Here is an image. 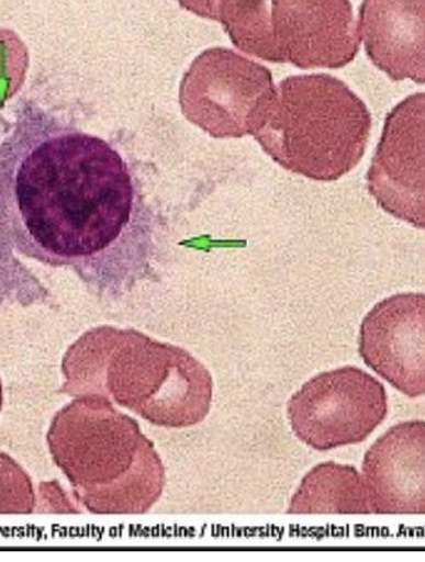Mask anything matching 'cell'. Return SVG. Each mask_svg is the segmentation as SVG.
<instances>
[{
	"label": "cell",
	"instance_id": "cell-1",
	"mask_svg": "<svg viewBox=\"0 0 425 562\" xmlns=\"http://www.w3.org/2000/svg\"><path fill=\"white\" fill-rule=\"evenodd\" d=\"M158 216L115 145L25 112L0 142V235L116 302L157 277Z\"/></svg>",
	"mask_w": 425,
	"mask_h": 562
},
{
	"label": "cell",
	"instance_id": "cell-2",
	"mask_svg": "<svg viewBox=\"0 0 425 562\" xmlns=\"http://www.w3.org/2000/svg\"><path fill=\"white\" fill-rule=\"evenodd\" d=\"M61 370V394L105 396L157 427H193L211 413L214 383L205 366L133 328H92L69 347Z\"/></svg>",
	"mask_w": 425,
	"mask_h": 562
},
{
	"label": "cell",
	"instance_id": "cell-3",
	"mask_svg": "<svg viewBox=\"0 0 425 562\" xmlns=\"http://www.w3.org/2000/svg\"><path fill=\"white\" fill-rule=\"evenodd\" d=\"M47 445L91 514L143 515L163 496L165 469L154 441L105 396L74 397L51 422Z\"/></svg>",
	"mask_w": 425,
	"mask_h": 562
},
{
	"label": "cell",
	"instance_id": "cell-4",
	"mask_svg": "<svg viewBox=\"0 0 425 562\" xmlns=\"http://www.w3.org/2000/svg\"><path fill=\"white\" fill-rule=\"evenodd\" d=\"M371 126L370 111L345 81L327 74L298 75L278 85L254 138L282 168L329 182L364 159Z\"/></svg>",
	"mask_w": 425,
	"mask_h": 562
},
{
	"label": "cell",
	"instance_id": "cell-5",
	"mask_svg": "<svg viewBox=\"0 0 425 562\" xmlns=\"http://www.w3.org/2000/svg\"><path fill=\"white\" fill-rule=\"evenodd\" d=\"M219 22L243 53L278 65L338 69L359 53L350 0H222Z\"/></svg>",
	"mask_w": 425,
	"mask_h": 562
},
{
	"label": "cell",
	"instance_id": "cell-6",
	"mask_svg": "<svg viewBox=\"0 0 425 562\" xmlns=\"http://www.w3.org/2000/svg\"><path fill=\"white\" fill-rule=\"evenodd\" d=\"M277 87L272 74L230 48L197 56L181 80L183 116L214 138H241L261 128Z\"/></svg>",
	"mask_w": 425,
	"mask_h": 562
},
{
	"label": "cell",
	"instance_id": "cell-7",
	"mask_svg": "<svg viewBox=\"0 0 425 562\" xmlns=\"http://www.w3.org/2000/svg\"><path fill=\"white\" fill-rule=\"evenodd\" d=\"M387 414L389 397L383 384L355 366L311 378L288 403L295 437L321 452L361 443Z\"/></svg>",
	"mask_w": 425,
	"mask_h": 562
},
{
	"label": "cell",
	"instance_id": "cell-8",
	"mask_svg": "<svg viewBox=\"0 0 425 562\" xmlns=\"http://www.w3.org/2000/svg\"><path fill=\"white\" fill-rule=\"evenodd\" d=\"M366 179L380 210L425 229V92L387 115Z\"/></svg>",
	"mask_w": 425,
	"mask_h": 562
},
{
	"label": "cell",
	"instance_id": "cell-9",
	"mask_svg": "<svg viewBox=\"0 0 425 562\" xmlns=\"http://www.w3.org/2000/svg\"><path fill=\"white\" fill-rule=\"evenodd\" d=\"M359 353L393 389L425 395V294L402 293L377 303L361 322Z\"/></svg>",
	"mask_w": 425,
	"mask_h": 562
},
{
	"label": "cell",
	"instance_id": "cell-10",
	"mask_svg": "<svg viewBox=\"0 0 425 562\" xmlns=\"http://www.w3.org/2000/svg\"><path fill=\"white\" fill-rule=\"evenodd\" d=\"M361 471L373 514L425 515V422L391 427L368 448Z\"/></svg>",
	"mask_w": 425,
	"mask_h": 562
},
{
	"label": "cell",
	"instance_id": "cell-11",
	"mask_svg": "<svg viewBox=\"0 0 425 562\" xmlns=\"http://www.w3.org/2000/svg\"><path fill=\"white\" fill-rule=\"evenodd\" d=\"M359 30L373 66L393 81L425 85V0H364Z\"/></svg>",
	"mask_w": 425,
	"mask_h": 562
},
{
	"label": "cell",
	"instance_id": "cell-12",
	"mask_svg": "<svg viewBox=\"0 0 425 562\" xmlns=\"http://www.w3.org/2000/svg\"><path fill=\"white\" fill-rule=\"evenodd\" d=\"M288 514L371 515L373 510L365 476L354 465L326 462L302 479Z\"/></svg>",
	"mask_w": 425,
	"mask_h": 562
},
{
	"label": "cell",
	"instance_id": "cell-13",
	"mask_svg": "<svg viewBox=\"0 0 425 562\" xmlns=\"http://www.w3.org/2000/svg\"><path fill=\"white\" fill-rule=\"evenodd\" d=\"M53 294L0 235V313L11 306L49 305Z\"/></svg>",
	"mask_w": 425,
	"mask_h": 562
},
{
	"label": "cell",
	"instance_id": "cell-14",
	"mask_svg": "<svg viewBox=\"0 0 425 562\" xmlns=\"http://www.w3.org/2000/svg\"><path fill=\"white\" fill-rule=\"evenodd\" d=\"M35 509L33 480L14 458L0 452V515H31Z\"/></svg>",
	"mask_w": 425,
	"mask_h": 562
},
{
	"label": "cell",
	"instance_id": "cell-15",
	"mask_svg": "<svg viewBox=\"0 0 425 562\" xmlns=\"http://www.w3.org/2000/svg\"><path fill=\"white\" fill-rule=\"evenodd\" d=\"M29 50L14 31L0 29V105L22 87L29 69Z\"/></svg>",
	"mask_w": 425,
	"mask_h": 562
},
{
	"label": "cell",
	"instance_id": "cell-16",
	"mask_svg": "<svg viewBox=\"0 0 425 562\" xmlns=\"http://www.w3.org/2000/svg\"><path fill=\"white\" fill-rule=\"evenodd\" d=\"M177 2L182 9L193 12L195 15L219 22L222 0H177Z\"/></svg>",
	"mask_w": 425,
	"mask_h": 562
},
{
	"label": "cell",
	"instance_id": "cell-17",
	"mask_svg": "<svg viewBox=\"0 0 425 562\" xmlns=\"http://www.w3.org/2000/svg\"><path fill=\"white\" fill-rule=\"evenodd\" d=\"M3 408V386H2V379H0V413H2Z\"/></svg>",
	"mask_w": 425,
	"mask_h": 562
}]
</instances>
